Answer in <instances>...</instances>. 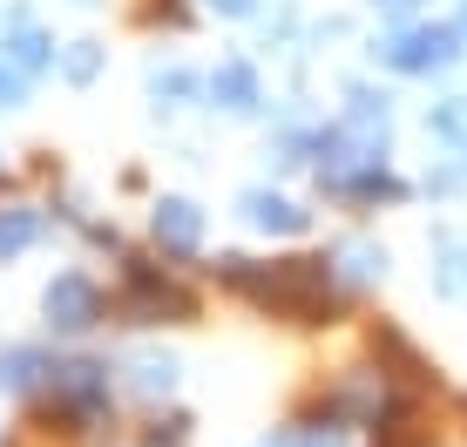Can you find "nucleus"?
I'll return each mask as SVG.
<instances>
[{
  "instance_id": "19",
  "label": "nucleus",
  "mask_w": 467,
  "mask_h": 447,
  "mask_svg": "<svg viewBox=\"0 0 467 447\" xmlns=\"http://www.w3.org/2000/svg\"><path fill=\"white\" fill-rule=\"evenodd\" d=\"M454 27H461V35H467V7H461V21H454Z\"/></svg>"
},
{
  "instance_id": "12",
  "label": "nucleus",
  "mask_w": 467,
  "mask_h": 447,
  "mask_svg": "<svg viewBox=\"0 0 467 447\" xmlns=\"http://www.w3.org/2000/svg\"><path fill=\"white\" fill-rule=\"evenodd\" d=\"M150 88H156V95H170V109H176L183 95H197L203 82H197V75H183V68H156V75H150Z\"/></svg>"
},
{
  "instance_id": "3",
  "label": "nucleus",
  "mask_w": 467,
  "mask_h": 447,
  "mask_svg": "<svg viewBox=\"0 0 467 447\" xmlns=\"http://www.w3.org/2000/svg\"><path fill=\"white\" fill-rule=\"evenodd\" d=\"M150 231H156V244H163V251L190 258V251L203 244V211L190 197H163V203H156V217H150Z\"/></svg>"
},
{
  "instance_id": "7",
  "label": "nucleus",
  "mask_w": 467,
  "mask_h": 447,
  "mask_svg": "<svg viewBox=\"0 0 467 447\" xmlns=\"http://www.w3.org/2000/svg\"><path fill=\"white\" fill-rule=\"evenodd\" d=\"M433 285H441L447 298H467V231L433 237Z\"/></svg>"
},
{
  "instance_id": "17",
  "label": "nucleus",
  "mask_w": 467,
  "mask_h": 447,
  "mask_svg": "<svg viewBox=\"0 0 467 447\" xmlns=\"http://www.w3.org/2000/svg\"><path fill=\"white\" fill-rule=\"evenodd\" d=\"M7 27H21V0H0V35Z\"/></svg>"
},
{
  "instance_id": "16",
  "label": "nucleus",
  "mask_w": 467,
  "mask_h": 447,
  "mask_svg": "<svg viewBox=\"0 0 467 447\" xmlns=\"http://www.w3.org/2000/svg\"><path fill=\"white\" fill-rule=\"evenodd\" d=\"M211 14H223V21H244V14H257V0H203Z\"/></svg>"
},
{
  "instance_id": "4",
  "label": "nucleus",
  "mask_w": 467,
  "mask_h": 447,
  "mask_svg": "<svg viewBox=\"0 0 467 447\" xmlns=\"http://www.w3.org/2000/svg\"><path fill=\"white\" fill-rule=\"evenodd\" d=\"M203 95H211L217 109H231V116H251V109L265 102L251 61H223V68H211V75H203Z\"/></svg>"
},
{
  "instance_id": "6",
  "label": "nucleus",
  "mask_w": 467,
  "mask_h": 447,
  "mask_svg": "<svg viewBox=\"0 0 467 447\" xmlns=\"http://www.w3.org/2000/svg\"><path fill=\"white\" fill-rule=\"evenodd\" d=\"M129 292H136V306H129L136 318H163V312H190V298L176 292L170 278H156V271H142V265L129 271Z\"/></svg>"
},
{
  "instance_id": "14",
  "label": "nucleus",
  "mask_w": 467,
  "mask_h": 447,
  "mask_svg": "<svg viewBox=\"0 0 467 447\" xmlns=\"http://www.w3.org/2000/svg\"><path fill=\"white\" fill-rule=\"evenodd\" d=\"M379 265H386L379 251H366V244H346V278H359V285H366V278H379Z\"/></svg>"
},
{
  "instance_id": "13",
  "label": "nucleus",
  "mask_w": 467,
  "mask_h": 447,
  "mask_svg": "<svg viewBox=\"0 0 467 447\" xmlns=\"http://www.w3.org/2000/svg\"><path fill=\"white\" fill-rule=\"evenodd\" d=\"M136 387L142 393H170L176 387V359H142L136 366Z\"/></svg>"
},
{
  "instance_id": "18",
  "label": "nucleus",
  "mask_w": 467,
  "mask_h": 447,
  "mask_svg": "<svg viewBox=\"0 0 467 447\" xmlns=\"http://www.w3.org/2000/svg\"><path fill=\"white\" fill-rule=\"evenodd\" d=\"M373 7H386V14H413L420 0H373Z\"/></svg>"
},
{
  "instance_id": "15",
  "label": "nucleus",
  "mask_w": 467,
  "mask_h": 447,
  "mask_svg": "<svg viewBox=\"0 0 467 447\" xmlns=\"http://www.w3.org/2000/svg\"><path fill=\"white\" fill-rule=\"evenodd\" d=\"M27 102V75L14 61H0V109H21Z\"/></svg>"
},
{
  "instance_id": "5",
  "label": "nucleus",
  "mask_w": 467,
  "mask_h": 447,
  "mask_svg": "<svg viewBox=\"0 0 467 447\" xmlns=\"http://www.w3.org/2000/svg\"><path fill=\"white\" fill-rule=\"evenodd\" d=\"M0 61H14V68L27 75V82H35V75H47L55 68V41L41 35V27H7V35H0Z\"/></svg>"
},
{
  "instance_id": "11",
  "label": "nucleus",
  "mask_w": 467,
  "mask_h": 447,
  "mask_svg": "<svg viewBox=\"0 0 467 447\" xmlns=\"http://www.w3.org/2000/svg\"><path fill=\"white\" fill-rule=\"evenodd\" d=\"M55 61H61V75H68L75 88L102 75V47H95V41H68V55H55Z\"/></svg>"
},
{
  "instance_id": "2",
  "label": "nucleus",
  "mask_w": 467,
  "mask_h": 447,
  "mask_svg": "<svg viewBox=\"0 0 467 447\" xmlns=\"http://www.w3.org/2000/svg\"><path fill=\"white\" fill-rule=\"evenodd\" d=\"M47 318H55L61 332H88L95 318H102V292H95L82 271H61V278L47 285Z\"/></svg>"
},
{
  "instance_id": "1",
  "label": "nucleus",
  "mask_w": 467,
  "mask_h": 447,
  "mask_svg": "<svg viewBox=\"0 0 467 447\" xmlns=\"http://www.w3.org/2000/svg\"><path fill=\"white\" fill-rule=\"evenodd\" d=\"M461 41L467 35L454 21H413V27H393L373 55L393 75H441V68H454V61H461Z\"/></svg>"
},
{
  "instance_id": "10",
  "label": "nucleus",
  "mask_w": 467,
  "mask_h": 447,
  "mask_svg": "<svg viewBox=\"0 0 467 447\" xmlns=\"http://www.w3.org/2000/svg\"><path fill=\"white\" fill-rule=\"evenodd\" d=\"M35 373H47V366H41V353H27V346H14V353H0V387H7V393L35 387Z\"/></svg>"
},
{
  "instance_id": "8",
  "label": "nucleus",
  "mask_w": 467,
  "mask_h": 447,
  "mask_svg": "<svg viewBox=\"0 0 467 447\" xmlns=\"http://www.w3.org/2000/svg\"><path fill=\"white\" fill-rule=\"evenodd\" d=\"M244 217L257 224V231H278V237L305 231V211L292 197H271V190H244Z\"/></svg>"
},
{
  "instance_id": "9",
  "label": "nucleus",
  "mask_w": 467,
  "mask_h": 447,
  "mask_svg": "<svg viewBox=\"0 0 467 447\" xmlns=\"http://www.w3.org/2000/svg\"><path fill=\"white\" fill-rule=\"evenodd\" d=\"M27 244H41V211L7 203V211H0V258H21Z\"/></svg>"
}]
</instances>
